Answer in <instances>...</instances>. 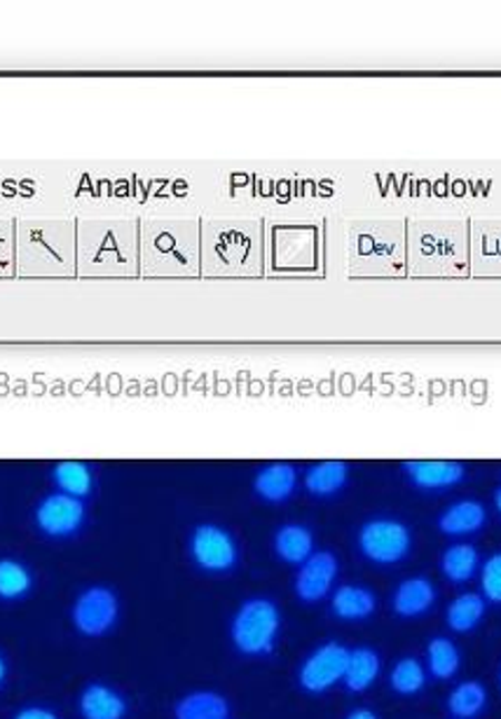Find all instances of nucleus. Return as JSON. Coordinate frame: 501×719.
<instances>
[{"instance_id":"nucleus-1","label":"nucleus","mask_w":501,"mask_h":719,"mask_svg":"<svg viewBox=\"0 0 501 719\" xmlns=\"http://www.w3.org/2000/svg\"><path fill=\"white\" fill-rule=\"evenodd\" d=\"M407 277H469L466 218H405Z\"/></svg>"},{"instance_id":"nucleus-2","label":"nucleus","mask_w":501,"mask_h":719,"mask_svg":"<svg viewBox=\"0 0 501 719\" xmlns=\"http://www.w3.org/2000/svg\"><path fill=\"white\" fill-rule=\"evenodd\" d=\"M263 267L265 235L261 220H202V275L261 277Z\"/></svg>"},{"instance_id":"nucleus-3","label":"nucleus","mask_w":501,"mask_h":719,"mask_svg":"<svg viewBox=\"0 0 501 719\" xmlns=\"http://www.w3.org/2000/svg\"><path fill=\"white\" fill-rule=\"evenodd\" d=\"M141 273L148 277L202 275V223L197 218L146 220L139 230Z\"/></svg>"},{"instance_id":"nucleus-4","label":"nucleus","mask_w":501,"mask_h":719,"mask_svg":"<svg viewBox=\"0 0 501 719\" xmlns=\"http://www.w3.org/2000/svg\"><path fill=\"white\" fill-rule=\"evenodd\" d=\"M405 220L369 218L350 223L347 267L354 277H407Z\"/></svg>"},{"instance_id":"nucleus-5","label":"nucleus","mask_w":501,"mask_h":719,"mask_svg":"<svg viewBox=\"0 0 501 719\" xmlns=\"http://www.w3.org/2000/svg\"><path fill=\"white\" fill-rule=\"evenodd\" d=\"M78 233V267L82 275L129 277L141 269L139 226L136 223H80Z\"/></svg>"},{"instance_id":"nucleus-6","label":"nucleus","mask_w":501,"mask_h":719,"mask_svg":"<svg viewBox=\"0 0 501 719\" xmlns=\"http://www.w3.org/2000/svg\"><path fill=\"white\" fill-rule=\"evenodd\" d=\"M14 258L21 275L57 277L73 275L78 244L71 223H21L14 237Z\"/></svg>"},{"instance_id":"nucleus-7","label":"nucleus","mask_w":501,"mask_h":719,"mask_svg":"<svg viewBox=\"0 0 501 719\" xmlns=\"http://www.w3.org/2000/svg\"><path fill=\"white\" fill-rule=\"evenodd\" d=\"M282 631V612L269 598H248L230 621V640L244 657H269Z\"/></svg>"},{"instance_id":"nucleus-8","label":"nucleus","mask_w":501,"mask_h":719,"mask_svg":"<svg viewBox=\"0 0 501 719\" xmlns=\"http://www.w3.org/2000/svg\"><path fill=\"white\" fill-rule=\"evenodd\" d=\"M120 598L106 583L85 587L71 604L73 631L87 640H99L116 631L120 621Z\"/></svg>"},{"instance_id":"nucleus-9","label":"nucleus","mask_w":501,"mask_h":719,"mask_svg":"<svg viewBox=\"0 0 501 719\" xmlns=\"http://www.w3.org/2000/svg\"><path fill=\"white\" fill-rule=\"evenodd\" d=\"M318 265V230L282 226L269 235V267L275 273H312Z\"/></svg>"},{"instance_id":"nucleus-10","label":"nucleus","mask_w":501,"mask_h":719,"mask_svg":"<svg viewBox=\"0 0 501 719\" xmlns=\"http://www.w3.org/2000/svg\"><path fill=\"white\" fill-rule=\"evenodd\" d=\"M350 649L340 642H324L301 663L298 684L307 693H326L345 680Z\"/></svg>"},{"instance_id":"nucleus-11","label":"nucleus","mask_w":501,"mask_h":719,"mask_svg":"<svg viewBox=\"0 0 501 719\" xmlns=\"http://www.w3.org/2000/svg\"><path fill=\"white\" fill-rule=\"evenodd\" d=\"M190 558L204 572L225 574L237 565L239 549L227 530L218 525H199L190 536Z\"/></svg>"},{"instance_id":"nucleus-12","label":"nucleus","mask_w":501,"mask_h":719,"mask_svg":"<svg viewBox=\"0 0 501 719\" xmlns=\"http://www.w3.org/2000/svg\"><path fill=\"white\" fill-rule=\"evenodd\" d=\"M358 549L371 563L394 565L410 551V530L390 519L371 521L358 532Z\"/></svg>"},{"instance_id":"nucleus-13","label":"nucleus","mask_w":501,"mask_h":719,"mask_svg":"<svg viewBox=\"0 0 501 719\" xmlns=\"http://www.w3.org/2000/svg\"><path fill=\"white\" fill-rule=\"evenodd\" d=\"M87 519V509L82 500L71 494L55 492L45 498L36 509V525L42 534L52 539H66L80 532Z\"/></svg>"},{"instance_id":"nucleus-14","label":"nucleus","mask_w":501,"mask_h":719,"mask_svg":"<svg viewBox=\"0 0 501 719\" xmlns=\"http://www.w3.org/2000/svg\"><path fill=\"white\" fill-rule=\"evenodd\" d=\"M469 269L473 277H501V220H469Z\"/></svg>"},{"instance_id":"nucleus-15","label":"nucleus","mask_w":501,"mask_h":719,"mask_svg":"<svg viewBox=\"0 0 501 719\" xmlns=\"http://www.w3.org/2000/svg\"><path fill=\"white\" fill-rule=\"evenodd\" d=\"M337 572L340 563L331 551H314L295 572L293 591L301 602H322L331 595Z\"/></svg>"},{"instance_id":"nucleus-16","label":"nucleus","mask_w":501,"mask_h":719,"mask_svg":"<svg viewBox=\"0 0 501 719\" xmlns=\"http://www.w3.org/2000/svg\"><path fill=\"white\" fill-rule=\"evenodd\" d=\"M78 715L80 719H127L129 703L116 687L92 680L80 689Z\"/></svg>"},{"instance_id":"nucleus-17","label":"nucleus","mask_w":501,"mask_h":719,"mask_svg":"<svg viewBox=\"0 0 501 719\" xmlns=\"http://www.w3.org/2000/svg\"><path fill=\"white\" fill-rule=\"evenodd\" d=\"M403 469L407 471L410 481H413L422 490L450 487L464 479V466L460 462H450V460L405 462Z\"/></svg>"},{"instance_id":"nucleus-18","label":"nucleus","mask_w":501,"mask_h":719,"mask_svg":"<svg viewBox=\"0 0 501 719\" xmlns=\"http://www.w3.org/2000/svg\"><path fill=\"white\" fill-rule=\"evenodd\" d=\"M174 719H230V703L218 691H190L174 703Z\"/></svg>"},{"instance_id":"nucleus-19","label":"nucleus","mask_w":501,"mask_h":719,"mask_svg":"<svg viewBox=\"0 0 501 719\" xmlns=\"http://www.w3.org/2000/svg\"><path fill=\"white\" fill-rule=\"evenodd\" d=\"M436 600L434 583L424 577H413L399 583L394 593V612L403 619H415L431 610Z\"/></svg>"},{"instance_id":"nucleus-20","label":"nucleus","mask_w":501,"mask_h":719,"mask_svg":"<svg viewBox=\"0 0 501 719\" xmlns=\"http://www.w3.org/2000/svg\"><path fill=\"white\" fill-rule=\"evenodd\" d=\"M331 610L343 621H363L375 614L377 598L366 587H354V583H347V587H340L333 591Z\"/></svg>"},{"instance_id":"nucleus-21","label":"nucleus","mask_w":501,"mask_h":719,"mask_svg":"<svg viewBox=\"0 0 501 719\" xmlns=\"http://www.w3.org/2000/svg\"><path fill=\"white\" fill-rule=\"evenodd\" d=\"M295 485H298V474H295V469L291 464L279 462V464H269L261 471L256 476L254 490L261 500L269 504H282L291 498Z\"/></svg>"},{"instance_id":"nucleus-22","label":"nucleus","mask_w":501,"mask_h":719,"mask_svg":"<svg viewBox=\"0 0 501 719\" xmlns=\"http://www.w3.org/2000/svg\"><path fill=\"white\" fill-rule=\"evenodd\" d=\"M275 553L286 565H303L314 553V536L305 525L288 523L275 534Z\"/></svg>"},{"instance_id":"nucleus-23","label":"nucleus","mask_w":501,"mask_h":719,"mask_svg":"<svg viewBox=\"0 0 501 719\" xmlns=\"http://www.w3.org/2000/svg\"><path fill=\"white\" fill-rule=\"evenodd\" d=\"M380 676V657L377 651L371 647H356L350 649V659H347V670H345V680L343 684L352 693H363L369 691Z\"/></svg>"},{"instance_id":"nucleus-24","label":"nucleus","mask_w":501,"mask_h":719,"mask_svg":"<svg viewBox=\"0 0 501 719\" xmlns=\"http://www.w3.org/2000/svg\"><path fill=\"white\" fill-rule=\"evenodd\" d=\"M485 523V509L483 504H478V502H458V504H452L443 515H441V521H439V528L445 532V534H452V536H458V534H471L475 530H481Z\"/></svg>"},{"instance_id":"nucleus-25","label":"nucleus","mask_w":501,"mask_h":719,"mask_svg":"<svg viewBox=\"0 0 501 719\" xmlns=\"http://www.w3.org/2000/svg\"><path fill=\"white\" fill-rule=\"evenodd\" d=\"M485 617V598L478 593H462L448 607V626L454 633H469Z\"/></svg>"},{"instance_id":"nucleus-26","label":"nucleus","mask_w":501,"mask_h":719,"mask_svg":"<svg viewBox=\"0 0 501 719\" xmlns=\"http://www.w3.org/2000/svg\"><path fill=\"white\" fill-rule=\"evenodd\" d=\"M33 591V572L14 558H0V600L14 602Z\"/></svg>"},{"instance_id":"nucleus-27","label":"nucleus","mask_w":501,"mask_h":719,"mask_svg":"<svg viewBox=\"0 0 501 719\" xmlns=\"http://www.w3.org/2000/svg\"><path fill=\"white\" fill-rule=\"evenodd\" d=\"M347 464L345 462H322L307 471L305 487L314 498H331L347 483Z\"/></svg>"},{"instance_id":"nucleus-28","label":"nucleus","mask_w":501,"mask_h":719,"mask_svg":"<svg viewBox=\"0 0 501 719\" xmlns=\"http://www.w3.org/2000/svg\"><path fill=\"white\" fill-rule=\"evenodd\" d=\"M485 703H488V691L475 680L458 684L448 696V710L458 719H471L475 715H481Z\"/></svg>"},{"instance_id":"nucleus-29","label":"nucleus","mask_w":501,"mask_h":719,"mask_svg":"<svg viewBox=\"0 0 501 719\" xmlns=\"http://www.w3.org/2000/svg\"><path fill=\"white\" fill-rule=\"evenodd\" d=\"M55 483L59 492L71 494V498H87L95 487V476L82 462H61L55 466Z\"/></svg>"},{"instance_id":"nucleus-30","label":"nucleus","mask_w":501,"mask_h":719,"mask_svg":"<svg viewBox=\"0 0 501 719\" xmlns=\"http://www.w3.org/2000/svg\"><path fill=\"white\" fill-rule=\"evenodd\" d=\"M426 661L431 676L439 680H450L460 670V651L448 638H434L426 647Z\"/></svg>"},{"instance_id":"nucleus-31","label":"nucleus","mask_w":501,"mask_h":719,"mask_svg":"<svg viewBox=\"0 0 501 719\" xmlns=\"http://www.w3.org/2000/svg\"><path fill=\"white\" fill-rule=\"evenodd\" d=\"M478 568V551L471 544H454L441 558L443 574L454 581L464 583L475 574Z\"/></svg>"},{"instance_id":"nucleus-32","label":"nucleus","mask_w":501,"mask_h":719,"mask_svg":"<svg viewBox=\"0 0 501 719\" xmlns=\"http://www.w3.org/2000/svg\"><path fill=\"white\" fill-rule=\"evenodd\" d=\"M390 682H392V689L401 696H413L418 691L424 689V682H426V676H424V668L418 659L413 657H407V659H401L394 668H392V676H390Z\"/></svg>"},{"instance_id":"nucleus-33","label":"nucleus","mask_w":501,"mask_h":719,"mask_svg":"<svg viewBox=\"0 0 501 719\" xmlns=\"http://www.w3.org/2000/svg\"><path fill=\"white\" fill-rule=\"evenodd\" d=\"M481 589L485 600L501 604V553H494L488 558L481 574Z\"/></svg>"},{"instance_id":"nucleus-34","label":"nucleus","mask_w":501,"mask_h":719,"mask_svg":"<svg viewBox=\"0 0 501 719\" xmlns=\"http://www.w3.org/2000/svg\"><path fill=\"white\" fill-rule=\"evenodd\" d=\"M14 235L8 223H0V275H8L14 263Z\"/></svg>"},{"instance_id":"nucleus-35","label":"nucleus","mask_w":501,"mask_h":719,"mask_svg":"<svg viewBox=\"0 0 501 719\" xmlns=\"http://www.w3.org/2000/svg\"><path fill=\"white\" fill-rule=\"evenodd\" d=\"M12 719H61V717L52 708L27 706V708H21L19 712H14Z\"/></svg>"},{"instance_id":"nucleus-36","label":"nucleus","mask_w":501,"mask_h":719,"mask_svg":"<svg viewBox=\"0 0 501 719\" xmlns=\"http://www.w3.org/2000/svg\"><path fill=\"white\" fill-rule=\"evenodd\" d=\"M345 719H377V715L373 710H369V708H356Z\"/></svg>"},{"instance_id":"nucleus-37","label":"nucleus","mask_w":501,"mask_h":719,"mask_svg":"<svg viewBox=\"0 0 501 719\" xmlns=\"http://www.w3.org/2000/svg\"><path fill=\"white\" fill-rule=\"evenodd\" d=\"M8 680V661L3 659V654H0V684H3Z\"/></svg>"},{"instance_id":"nucleus-38","label":"nucleus","mask_w":501,"mask_h":719,"mask_svg":"<svg viewBox=\"0 0 501 719\" xmlns=\"http://www.w3.org/2000/svg\"><path fill=\"white\" fill-rule=\"evenodd\" d=\"M497 509H499V513H501V490H497Z\"/></svg>"}]
</instances>
